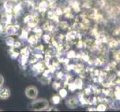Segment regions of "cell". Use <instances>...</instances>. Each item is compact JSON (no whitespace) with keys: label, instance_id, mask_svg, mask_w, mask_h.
Returning a JSON list of instances; mask_svg holds the SVG:
<instances>
[{"label":"cell","instance_id":"9","mask_svg":"<svg viewBox=\"0 0 120 112\" xmlns=\"http://www.w3.org/2000/svg\"><path fill=\"white\" fill-rule=\"evenodd\" d=\"M60 95L62 97H64L66 95H67V90H62L60 91Z\"/></svg>","mask_w":120,"mask_h":112},{"label":"cell","instance_id":"6","mask_svg":"<svg viewBox=\"0 0 120 112\" xmlns=\"http://www.w3.org/2000/svg\"><path fill=\"white\" fill-rule=\"evenodd\" d=\"M77 101L74 98H71L67 100V105L70 108H75L77 107Z\"/></svg>","mask_w":120,"mask_h":112},{"label":"cell","instance_id":"2","mask_svg":"<svg viewBox=\"0 0 120 112\" xmlns=\"http://www.w3.org/2000/svg\"><path fill=\"white\" fill-rule=\"evenodd\" d=\"M25 94L26 96L30 99H35L38 97V90L34 86H29L25 90Z\"/></svg>","mask_w":120,"mask_h":112},{"label":"cell","instance_id":"11","mask_svg":"<svg viewBox=\"0 0 120 112\" xmlns=\"http://www.w3.org/2000/svg\"><path fill=\"white\" fill-rule=\"evenodd\" d=\"M47 110L48 111H57V109L56 108H50L49 109L47 108Z\"/></svg>","mask_w":120,"mask_h":112},{"label":"cell","instance_id":"5","mask_svg":"<svg viewBox=\"0 0 120 112\" xmlns=\"http://www.w3.org/2000/svg\"><path fill=\"white\" fill-rule=\"evenodd\" d=\"M14 2L13 1H5V4H4V8H5V10L8 14H11L12 11H14Z\"/></svg>","mask_w":120,"mask_h":112},{"label":"cell","instance_id":"7","mask_svg":"<svg viewBox=\"0 0 120 112\" xmlns=\"http://www.w3.org/2000/svg\"><path fill=\"white\" fill-rule=\"evenodd\" d=\"M5 43L8 46H13L14 45L15 41H14V38H12L11 37H9L5 40Z\"/></svg>","mask_w":120,"mask_h":112},{"label":"cell","instance_id":"4","mask_svg":"<svg viewBox=\"0 0 120 112\" xmlns=\"http://www.w3.org/2000/svg\"><path fill=\"white\" fill-rule=\"evenodd\" d=\"M18 27L14 25H8L5 27V34L8 35H14L17 34Z\"/></svg>","mask_w":120,"mask_h":112},{"label":"cell","instance_id":"1","mask_svg":"<svg viewBox=\"0 0 120 112\" xmlns=\"http://www.w3.org/2000/svg\"><path fill=\"white\" fill-rule=\"evenodd\" d=\"M49 106V101L45 99H34V101L31 102L28 105V108L32 111H40L47 109Z\"/></svg>","mask_w":120,"mask_h":112},{"label":"cell","instance_id":"3","mask_svg":"<svg viewBox=\"0 0 120 112\" xmlns=\"http://www.w3.org/2000/svg\"><path fill=\"white\" fill-rule=\"evenodd\" d=\"M11 96V91L9 88L4 87L3 85L0 87V99L5 100L8 99Z\"/></svg>","mask_w":120,"mask_h":112},{"label":"cell","instance_id":"12","mask_svg":"<svg viewBox=\"0 0 120 112\" xmlns=\"http://www.w3.org/2000/svg\"><path fill=\"white\" fill-rule=\"evenodd\" d=\"M3 29H4V28H3L2 25L1 23H0V33H2V32L3 31Z\"/></svg>","mask_w":120,"mask_h":112},{"label":"cell","instance_id":"13","mask_svg":"<svg viewBox=\"0 0 120 112\" xmlns=\"http://www.w3.org/2000/svg\"><path fill=\"white\" fill-rule=\"evenodd\" d=\"M3 1H5V0H0V2H3Z\"/></svg>","mask_w":120,"mask_h":112},{"label":"cell","instance_id":"10","mask_svg":"<svg viewBox=\"0 0 120 112\" xmlns=\"http://www.w3.org/2000/svg\"><path fill=\"white\" fill-rule=\"evenodd\" d=\"M4 81H5V79H4V77L0 74V87L2 86L4 84Z\"/></svg>","mask_w":120,"mask_h":112},{"label":"cell","instance_id":"8","mask_svg":"<svg viewBox=\"0 0 120 112\" xmlns=\"http://www.w3.org/2000/svg\"><path fill=\"white\" fill-rule=\"evenodd\" d=\"M52 102L54 104H58L60 102V97H57V96H55V97H52Z\"/></svg>","mask_w":120,"mask_h":112}]
</instances>
